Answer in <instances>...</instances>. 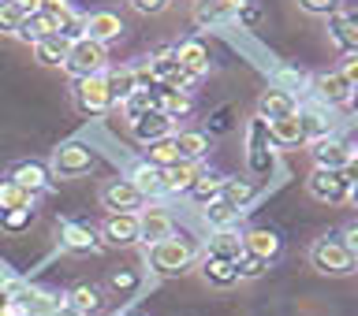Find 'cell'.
Returning <instances> with one entry per match:
<instances>
[{
    "instance_id": "cell-1",
    "label": "cell",
    "mask_w": 358,
    "mask_h": 316,
    "mask_svg": "<svg viewBox=\"0 0 358 316\" xmlns=\"http://www.w3.org/2000/svg\"><path fill=\"white\" fill-rule=\"evenodd\" d=\"M194 261H198V250L183 234H172L164 242L145 246V268L157 276H183L187 268H194Z\"/></svg>"
},
{
    "instance_id": "cell-2",
    "label": "cell",
    "mask_w": 358,
    "mask_h": 316,
    "mask_svg": "<svg viewBox=\"0 0 358 316\" xmlns=\"http://www.w3.org/2000/svg\"><path fill=\"white\" fill-rule=\"evenodd\" d=\"M310 264L317 268L321 276H351L358 272V257L347 250V242L340 234H324L310 246Z\"/></svg>"
},
{
    "instance_id": "cell-3",
    "label": "cell",
    "mask_w": 358,
    "mask_h": 316,
    "mask_svg": "<svg viewBox=\"0 0 358 316\" xmlns=\"http://www.w3.org/2000/svg\"><path fill=\"white\" fill-rule=\"evenodd\" d=\"M64 71L75 78H94V75H105L108 71V49L105 45H97V41H75L71 49H67V60H64Z\"/></svg>"
},
{
    "instance_id": "cell-4",
    "label": "cell",
    "mask_w": 358,
    "mask_h": 316,
    "mask_svg": "<svg viewBox=\"0 0 358 316\" xmlns=\"http://www.w3.org/2000/svg\"><path fill=\"white\" fill-rule=\"evenodd\" d=\"M71 100H75V108L83 112V116H108L112 108H116V100H112L108 93V82H105V75H94V78H78L75 89H71Z\"/></svg>"
},
{
    "instance_id": "cell-5",
    "label": "cell",
    "mask_w": 358,
    "mask_h": 316,
    "mask_svg": "<svg viewBox=\"0 0 358 316\" xmlns=\"http://www.w3.org/2000/svg\"><path fill=\"white\" fill-rule=\"evenodd\" d=\"M94 167H97V153L86 142H64L52 153V175H60V179H83Z\"/></svg>"
},
{
    "instance_id": "cell-6",
    "label": "cell",
    "mask_w": 358,
    "mask_h": 316,
    "mask_svg": "<svg viewBox=\"0 0 358 316\" xmlns=\"http://www.w3.org/2000/svg\"><path fill=\"white\" fill-rule=\"evenodd\" d=\"M268 119L254 116L246 123V167L250 175H268L273 172V149H268Z\"/></svg>"
},
{
    "instance_id": "cell-7",
    "label": "cell",
    "mask_w": 358,
    "mask_h": 316,
    "mask_svg": "<svg viewBox=\"0 0 358 316\" xmlns=\"http://www.w3.org/2000/svg\"><path fill=\"white\" fill-rule=\"evenodd\" d=\"M306 190L313 201H324V205H347L351 201V183L343 179V172H329V167H313Z\"/></svg>"
},
{
    "instance_id": "cell-8",
    "label": "cell",
    "mask_w": 358,
    "mask_h": 316,
    "mask_svg": "<svg viewBox=\"0 0 358 316\" xmlns=\"http://www.w3.org/2000/svg\"><path fill=\"white\" fill-rule=\"evenodd\" d=\"M145 63H150L153 82H161V86H168V89H179V93H190V86L198 82V78H190L183 67H179V60H176L172 49H157L153 56H145Z\"/></svg>"
},
{
    "instance_id": "cell-9",
    "label": "cell",
    "mask_w": 358,
    "mask_h": 316,
    "mask_svg": "<svg viewBox=\"0 0 358 316\" xmlns=\"http://www.w3.org/2000/svg\"><path fill=\"white\" fill-rule=\"evenodd\" d=\"M142 205H145V197L138 194V186H134L127 175L108 179V183L101 186V209L105 212H138Z\"/></svg>"
},
{
    "instance_id": "cell-10",
    "label": "cell",
    "mask_w": 358,
    "mask_h": 316,
    "mask_svg": "<svg viewBox=\"0 0 358 316\" xmlns=\"http://www.w3.org/2000/svg\"><path fill=\"white\" fill-rule=\"evenodd\" d=\"M310 156H313V167H329V172H343L347 160L355 156V145L336 138V134H329V138H317L310 142Z\"/></svg>"
},
{
    "instance_id": "cell-11",
    "label": "cell",
    "mask_w": 358,
    "mask_h": 316,
    "mask_svg": "<svg viewBox=\"0 0 358 316\" xmlns=\"http://www.w3.org/2000/svg\"><path fill=\"white\" fill-rule=\"evenodd\" d=\"M97 234L105 246H134L138 242V212H105Z\"/></svg>"
},
{
    "instance_id": "cell-12",
    "label": "cell",
    "mask_w": 358,
    "mask_h": 316,
    "mask_svg": "<svg viewBox=\"0 0 358 316\" xmlns=\"http://www.w3.org/2000/svg\"><path fill=\"white\" fill-rule=\"evenodd\" d=\"M310 86H313L317 105H324V108H340V105H347V100H351V93H355L340 71H321V75H313Z\"/></svg>"
},
{
    "instance_id": "cell-13",
    "label": "cell",
    "mask_w": 358,
    "mask_h": 316,
    "mask_svg": "<svg viewBox=\"0 0 358 316\" xmlns=\"http://www.w3.org/2000/svg\"><path fill=\"white\" fill-rule=\"evenodd\" d=\"M172 52H176L179 67H183V71H187L190 78H201V75H209V67H213V56H209V45L201 41V38H187V41L172 45Z\"/></svg>"
},
{
    "instance_id": "cell-14",
    "label": "cell",
    "mask_w": 358,
    "mask_h": 316,
    "mask_svg": "<svg viewBox=\"0 0 358 316\" xmlns=\"http://www.w3.org/2000/svg\"><path fill=\"white\" fill-rule=\"evenodd\" d=\"M131 134L142 145H153V142H161V138H172V134H176V119L164 116V112H157V108H150L145 116L131 119Z\"/></svg>"
},
{
    "instance_id": "cell-15",
    "label": "cell",
    "mask_w": 358,
    "mask_h": 316,
    "mask_svg": "<svg viewBox=\"0 0 358 316\" xmlns=\"http://www.w3.org/2000/svg\"><path fill=\"white\" fill-rule=\"evenodd\" d=\"M60 246H64L67 253H78V257H83V253H97L105 242H101V234L90 227V223L67 220V223H60Z\"/></svg>"
},
{
    "instance_id": "cell-16",
    "label": "cell",
    "mask_w": 358,
    "mask_h": 316,
    "mask_svg": "<svg viewBox=\"0 0 358 316\" xmlns=\"http://www.w3.org/2000/svg\"><path fill=\"white\" fill-rule=\"evenodd\" d=\"M299 112V97L291 93L287 86H273V89H265L262 97H257V116L262 119H284V116H295Z\"/></svg>"
},
{
    "instance_id": "cell-17",
    "label": "cell",
    "mask_w": 358,
    "mask_h": 316,
    "mask_svg": "<svg viewBox=\"0 0 358 316\" xmlns=\"http://www.w3.org/2000/svg\"><path fill=\"white\" fill-rule=\"evenodd\" d=\"M329 38L343 56H358V11H336L329 19Z\"/></svg>"
},
{
    "instance_id": "cell-18",
    "label": "cell",
    "mask_w": 358,
    "mask_h": 316,
    "mask_svg": "<svg viewBox=\"0 0 358 316\" xmlns=\"http://www.w3.org/2000/svg\"><path fill=\"white\" fill-rule=\"evenodd\" d=\"M201 160H179L172 167H164V194H172V197H187L190 190H194V183L201 179Z\"/></svg>"
},
{
    "instance_id": "cell-19",
    "label": "cell",
    "mask_w": 358,
    "mask_h": 316,
    "mask_svg": "<svg viewBox=\"0 0 358 316\" xmlns=\"http://www.w3.org/2000/svg\"><path fill=\"white\" fill-rule=\"evenodd\" d=\"M280 250H284V239L273 231V227H250V231H243V253H254V257H262L265 264H273Z\"/></svg>"
},
{
    "instance_id": "cell-20",
    "label": "cell",
    "mask_w": 358,
    "mask_h": 316,
    "mask_svg": "<svg viewBox=\"0 0 358 316\" xmlns=\"http://www.w3.org/2000/svg\"><path fill=\"white\" fill-rule=\"evenodd\" d=\"M123 19L116 15V11H90L86 15V38L90 41H97V45H105L108 49V41H120L123 38Z\"/></svg>"
},
{
    "instance_id": "cell-21",
    "label": "cell",
    "mask_w": 358,
    "mask_h": 316,
    "mask_svg": "<svg viewBox=\"0 0 358 316\" xmlns=\"http://www.w3.org/2000/svg\"><path fill=\"white\" fill-rule=\"evenodd\" d=\"M176 227H172V216L164 209H150V212H138V242L153 246V242H164L172 239Z\"/></svg>"
},
{
    "instance_id": "cell-22",
    "label": "cell",
    "mask_w": 358,
    "mask_h": 316,
    "mask_svg": "<svg viewBox=\"0 0 358 316\" xmlns=\"http://www.w3.org/2000/svg\"><path fill=\"white\" fill-rule=\"evenodd\" d=\"M11 183H19L22 190H30L34 197L38 194H45V190L52 186V175H49V167L45 164H38V160H22V164H15L11 167Z\"/></svg>"
},
{
    "instance_id": "cell-23",
    "label": "cell",
    "mask_w": 358,
    "mask_h": 316,
    "mask_svg": "<svg viewBox=\"0 0 358 316\" xmlns=\"http://www.w3.org/2000/svg\"><path fill=\"white\" fill-rule=\"evenodd\" d=\"M299 119H302V134H306V142L329 138L332 127H336L332 108H324V105H310V108H302V105H299Z\"/></svg>"
},
{
    "instance_id": "cell-24",
    "label": "cell",
    "mask_w": 358,
    "mask_h": 316,
    "mask_svg": "<svg viewBox=\"0 0 358 316\" xmlns=\"http://www.w3.org/2000/svg\"><path fill=\"white\" fill-rule=\"evenodd\" d=\"M150 105H153L157 112H164V116H172V119L190 116V93L168 89V86H161V82H157V86L150 89Z\"/></svg>"
},
{
    "instance_id": "cell-25",
    "label": "cell",
    "mask_w": 358,
    "mask_h": 316,
    "mask_svg": "<svg viewBox=\"0 0 358 316\" xmlns=\"http://www.w3.org/2000/svg\"><path fill=\"white\" fill-rule=\"evenodd\" d=\"M194 22L201 30L235 22V0H198L194 4Z\"/></svg>"
},
{
    "instance_id": "cell-26",
    "label": "cell",
    "mask_w": 358,
    "mask_h": 316,
    "mask_svg": "<svg viewBox=\"0 0 358 316\" xmlns=\"http://www.w3.org/2000/svg\"><path fill=\"white\" fill-rule=\"evenodd\" d=\"M127 179L134 186H138V194L145 197V201H153V197H161L164 194V167H153V164H145V160H138L127 172Z\"/></svg>"
},
{
    "instance_id": "cell-27",
    "label": "cell",
    "mask_w": 358,
    "mask_h": 316,
    "mask_svg": "<svg viewBox=\"0 0 358 316\" xmlns=\"http://www.w3.org/2000/svg\"><path fill=\"white\" fill-rule=\"evenodd\" d=\"M206 257H217V261H239V257H243V234L235 227L213 231L209 246H206Z\"/></svg>"
},
{
    "instance_id": "cell-28",
    "label": "cell",
    "mask_w": 358,
    "mask_h": 316,
    "mask_svg": "<svg viewBox=\"0 0 358 316\" xmlns=\"http://www.w3.org/2000/svg\"><path fill=\"white\" fill-rule=\"evenodd\" d=\"M268 142H273L276 149L306 145V134H302V119H299V112H295V116H284V119H273V123H268Z\"/></svg>"
},
{
    "instance_id": "cell-29",
    "label": "cell",
    "mask_w": 358,
    "mask_h": 316,
    "mask_svg": "<svg viewBox=\"0 0 358 316\" xmlns=\"http://www.w3.org/2000/svg\"><path fill=\"white\" fill-rule=\"evenodd\" d=\"M67 49H71V41H64L60 33H49V38H41L38 45H34V60H38L41 67H64Z\"/></svg>"
},
{
    "instance_id": "cell-30",
    "label": "cell",
    "mask_w": 358,
    "mask_h": 316,
    "mask_svg": "<svg viewBox=\"0 0 358 316\" xmlns=\"http://www.w3.org/2000/svg\"><path fill=\"white\" fill-rule=\"evenodd\" d=\"M67 306H71L75 313H83V316H97L101 309H105V294H101L94 283H78L71 294H67Z\"/></svg>"
},
{
    "instance_id": "cell-31",
    "label": "cell",
    "mask_w": 358,
    "mask_h": 316,
    "mask_svg": "<svg viewBox=\"0 0 358 316\" xmlns=\"http://www.w3.org/2000/svg\"><path fill=\"white\" fill-rule=\"evenodd\" d=\"M220 197L228 201L235 212H246V205L257 197V183H254V179H224Z\"/></svg>"
},
{
    "instance_id": "cell-32",
    "label": "cell",
    "mask_w": 358,
    "mask_h": 316,
    "mask_svg": "<svg viewBox=\"0 0 358 316\" xmlns=\"http://www.w3.org/2000/svg\"><path fill=\"white\" fill-rule=\"evenodd\" d=\"M201 276H206L209 287H235L239 283V268H235V261H217V257H206L201 261Z\"/></svg>"
},
{
    "instance_id": "cell-33",
    "label": "cell",
    "mask_w": 358,
    "mask_h": 316,
    "mask_svg": "<svg viewBox=\"0 0 358 316\" xmlns=\"http://www.w3.org/2000/svg\"><path fill=\"white\" fill-rule=\"evenodd\" d=\"M176 149H179V160H201L209 153V134L206 130H176Z\"/></svg>"
},
{
    "instance_id": "cell-34",
    "label": "cell",
    "mask_w": 358,
    "mask_h": 316,
    "mask_svg": "<svg viewBox=\"0 0 358 316\" xmlns=\"http://www.w3.org/2000/svg\"><path fill=\"white\" fill-rule=\"evenodd\" d=\"M224 179L228 175H220V172H201V179L194 183V190H190V201H194L198 209H206V205H213V201L220 197V190H224Z\"/></svg>"
},
{
    "instance_id": "cell-35",
    "label": "cell",
    "mask_w": 358,
    "mask_h": 316,
    "mask_svg": "<svg viewBox=\"0 0 358 316\" xmlns=\"http://www.w3.org/2000/svg\"><path fill=\"white\" fill-rule=\"evenodd\" d=\"M49 33H56V22L49 15H41V11H34V15L22 19V27H19V41H27L30 49L38 45L41 38H49Z\"/></svg>"
},
{
    "instance_id": "cell-36",
    "label": "cell",
    "mask_w": 358,
    "mask_h": 316,
    "mask_svg": "<svg viewBox=\"0 0 358 316\" xmlns=\"http://www.w3.org/2000/svg\"><path fill=\"white\" fill-rule=\"evenodd\" d=\"M105 82H108V93L116 105H123L134 89H138V82H134V67H120V71H105Z\"/></svg>"
},
{
    "instance_id": "cell-37",
    "label": "cell",
    "mask_w": 358,
    "mask_h": 316,
    "mask_svg": "<svg viewBox=\"0 0 358 316\" xmlns=\"http://www.w3.org/2000/svg\"><path fill=\"white\" fill-rule=\"evenodd\" d=\"M11 209H34V194L22 190L19 183H11V179H0V212Z\"/></svg>"
},
{
    "instance_id": "cell-38",
    "label": "cell",
    "mask_w": 358,
    "mask_h": 316,
    "mask_svg": "<svg viewBox=\"0 0 358 316\" xmlns=\"http://www.w3.org/2000/svg\"><path fill=\"white\" fill-rule=\"evenodd\" d=\"M145 164H153V167H172V164H179L176 134H172V138H161V142L145 145Z\"/></svg>"
},
{
    "instance_id": "cell-39",
    "label": "cell",
    "mask_w": 358,
    "mask_h": 316,
    "mask_svg": "<svg viewBox=\"0 0 358 316\" xmlns=\"http://www.w3.org/2000/svg\"><path fill=\"white\" fill-rule=\"evenodd\" d=\"M235 216H239V212H235V209H231L224 197H217L213 205H206V209H201V220L209 223V231H224V227H231V223H235Z\"/></svg>"
},
{
    "instance_id": "cell-40",
    "label": "cell",
    "mask_w": 358,
    "mask_h": 316,
    "mask_svg": "<svg viewBox=\"0 0 358 316\" xmlns=\"http://www.w3.org/2000/svg\"><path fill=\"white\" fill-rule=\"evenodd\" d=\"M262 19H265V11L257 0H235V22H239L243 30H257Z\"/></svg>"
},
{
    "instance_id": "cell-41",
    "label": "cell",
    "mask_w": 358,
    "mask_h": 316,
    "mask_svg": "<svg viewBox=\"0 0 358 316\" xmlns=\"http://www.w3.org/2000/svg\"><path fill=\"white\" fill-rule=\"evenodd\" d=\"M138 283H142V276L131 272V268H120V272L108 276V290H112V294H120V298L134 294V290H138Z\"/></svg>"
},
{
    "instance_id": "cell-42",
    "label": "cell",
    "mask_w": 358,
    "mask_h": 316,
    "mask_svg": "<svg viewBox=\"0 0 358 316\" xmlns=\"http://www.w3.org/2000/svg\"><path fill=\"white\" fill-rule=\"evenodd\" d=\"M22 19H27V11H19L15 4H8V0H0V33H8V38H19V27Z\"/></svg>"
},
{
    "instance_id": "cell-43",
    "label": "cell",
    "mask_w": 358,
    "mask_h": 316,
    "mask_svg": "<svg viewBox=\"0 0 358 316\" xmlns=\"http://www.w3.org/2000/svg\"><path fill=\"white\" fill-rule=\"evenodd\" d=\"M38 11H41V15H49V19L56 22V30H60V22H67L71 15H78V11L71 8V0H41Z\"/></svg>"
},
{
    "instance_id": "cell-44",
    "label": "cell",
    "mask_w": 358,
    "mask_h": 316,
    "mask_svg": "<svg viewBox=\"0 0 358 316\" xmlns=\"http://www.w3.org/2000/svg\"><path fill=\"white\" fill-rule=\"evenodd\" d=\"M123 116H127V119H138V116H145V112H150L153 105H150V89H134V93L127 97V100H123Z\"/></svg>"
},
{
    "instance_id": "cell-45",
    "label": "cell",
    "mask_w": 358,
    "mask_h": 316,
    "mask_svg": "<svg viewBox=\"0 0 358 316\" xmlns=\"http://www.w3.org/2000/svg\"><path fill=\"white\" fill-rule=\"evenodd\" d=\"M340 8H343V0H299V11L317 15V19H332Z\"/></svg>"
},
{
    "instance_id": "cell-46",
    "label": "cell",
    "mask_w": 358,
    "mask_h": 316,
    "mask_svg": "<svg viewBox=\"0 0 358 316\" xmlns=\"http://www.w3.org/2000/svg\"><path fill=\"white\" fill-rule=\"evenodd\" d=\"M235 268H239V279H262L268 272V264L262 261V257H254V253H243L239 261H235Z\"/></svg>"
},
{
    "instance_id": "cell-47",
    "label": "cell",
    "mask_w": 358,
    "mask_h": 316,
    "mask_svg": "<svg viewBox=\"0 0 358 316\" xmlns=\"http://www.w3.org/2000/svg\"><path fill=\"white\" fill-rule=\"evenodd\" d=\"M30 220H34V209H11V212H0V227L4 231H22V227H30Z\"/></svg>"
},
{
    "instance_id": "cell-48",
    "label": "cell",
    "mask_w": 358,
    "mask_h": 316,
    "mask_svg": "<svg viewBox=\"0 0 358 316\" xmlns=\"http://www.w3.org/2000/svg\"><path fill=\"white\" fill-rule=\"evenodd\" d=\"M231 116H235V108H231V105H220L217 112H213V119H209V130H213V134H228V130L235 127Z\"/></svg>"
},
{
    "instance_id": "cell-49",
    "label": "cell",
    "mask_w": 358,
    "mask_h": 316,
    "mask_svg": "<svg viewBox=\"0 0 358 316\" xmlns=\"http://www.w3.org/2000/svg\"><path fill=\"white\" fill-rule=\"evenodd\" d=\"M127 4L138 11V15H161V11H168L172 0H127Z\"/></svg>"
},
{
    "instance_id": "cell-50",
    "label": "cell",
    "mask_w": 358,
    "mask_h": 316,
    "mask_svg": "<svg viewBox=\"0 0 358 316\" xmlns=\"http://www.w3.org/2000/svg\"><path fill=\"white\" fill-rule=\"evenodd\" d=\"M340 75L347 78V86H351V89H358V56H343Z\"/></svg>"
},
{
    "instance_id": "cell-51",
    "label": "cell",
    "mask_w": 358,
    "mask_h": 316,
    "mask_svg": "<svg viewBox=\"0 0 358 316\" xmlns=\"http://www.w3.org/2000/svg\"><path fill=\"white\" fill-rule=\"evenodd\" d=\"M0 316H30L22 301H15L11 294H0Z\"/></svg>"
},
{
    "instance_id": "cell-52",
    "label": "cell",
    "mask_w": 358,
    "mask_h": 316,
    "mask_svg": "<svg viewBox=\"0 0 358 316\" xmlns=\"http://www.w3.org/2000/svg\"><path fill=\"white\" fill-rule=\"evenodd\" d=\"M340 239L347 242V250H351V253L358 257V220H351V223H347V227L340 231Z\"/></svg>"
},
{
    "instance_id": "cell-53",
    "label": "cell",
    "mask_w": 358,
    "mask_h": 316,
    "mask_svg": "<svg viewBox=\"0 0 358 316\" xmlns=\"http://www.w3.org/2000/svg\"><path fill=\"white\" fill-rule=\"evenodd\" d=\"M343 179H347V183H358V149H355V156H351V160H347V167H343Z\"/></svg>"
},
{
    "instance_id": "cell-54",
    "label": "cell",
    "mask_w": 358,
    "mask_h": 316,
    "mask_svg": "<svg viewBox=\"0 0 358 316\" xmlns=\"http://www.w3.org/2000/svg\"><path fill=\"white\" fill-rule=\"evenodd\" d=\"M8 4H15L19 11H27V15H34V11H38V4H41V0H8Z\"/></svg>"
},
{
    "instance_id": "cell-55",
    "label": "cell",
    "mask_w": 358,
    "mask_h": 316,
    "mask_svg": "<svg viewBox=\"0 0 358 316\" xmlns=\"http://www.w3.org/2000/svg\"><path fill=\"white\" fill-rule=\"evenodd\" d=\"M11 279H15V276H11L8 268H0V294H4V290L11 287Z\"/></svg>"
},
{
    "instance_id": "cell-56",
    "label": "cell",
    "mask_w": 358,
    "mask_h": 316,
    "mask_svg": "<svg viewBox=\"0 0 358 316\" xmlns=\"http://www.w3.org/2000/svg\"><path fill=\"white\" fill-rule=\"evenodd\" d=\"M56 316H83V313H75L71 306H67V309H60V313H56Z\"/></svg>"
},
{
    "instance_id": "cell-57",
    "label": "cell",
    "mask_w": 358,
    "mask_h": 316,
    "mask_svg": "<svg viewBox=\"0 0 358 316\" xmlns=\"http://www.w3.org/2000/svg\"><path fill=\"white\" fill-rule=\"evenodd\" d=\"M351 205H355V209H358V183H355V186H351Z\"/></svg>"
},
{
    "instance_id": "cell-58",
    "label": "cell",
    "mask_w": 358,
    "mask_h": 316,
    "mask_svg": "<svg viewBox=\"0 0 358 316\" xmlns=\"http://www.w3.org/2000/svg\"><path fill=\"white\" fill-rule=\"evenodd\" d=\"M347 105H351V108L358 112V89H355V93H351V100H347Z\"/></svg>"
}]
</instances>
